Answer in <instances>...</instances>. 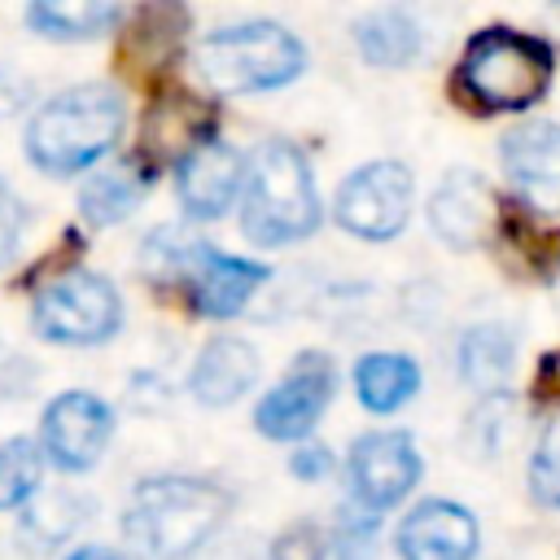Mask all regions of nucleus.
Segmentation results:
<instances>
[{
  "mask_svg": "<svg viewBox=\"0 0 560 560\" xmlns=\"http://www.w3.org/2000/svg\"><path fill=\"white\" fill-rule=\"evenodd\" d=\"M512 359H516V341H512V332L503 324L486 319V324L464 328V337H459V376L472 389L494 394L508 381Z\"/></svg>",
  "mask_w": 560,
  "mask_h": 560,
  "instance_id": "nucleus-23",
  "label": "nucleus"
},
{
  "mask_svg": "<svg viewBox=\"0 0 560 560\" xmlns=\"http://www.w3.org/2000/svg\"><path fill=\"white\" fill-rule=\"evenodd\" d=\"M529 490L538 503L560 508V416L547 420V429L529 455Z\"/></svg>",
  "mask_w": 560,
  "mask_h": 560,
  "instance_id": "nucleus-25",
  "label": "nucleus"
},
{
  "mask_svg": "<svg viewBox=\"0 0 560 560\" xmlns=\"http://www.w3.org/2000/svg\"><path fill=\"white\" fill-rule=\"evenodd\" d=\"M66 560H122V556L109 551V547H74Z\"/></svg>",
  "mask_w": 560,
  "mask_h": 560,
  "instance_id": "nucleus-31",
  "label": "nucleus"
},
{
  "mask_svg": "<svg viewBox=\"0 0 560 560\" xmlns=\"http://www.w3.org/2000/svg\"><path fill=\"white\" fill-rule=\"evenodd\" d=\"M411 197H416V179L402 162L394 158H376L354 166L341 184H337V201L332 214L350 236L363 241H389L407 228L411 219Z\"/></svg>",
  "mask_w": 560,
  "mask_h": 560,
  "instance_id": "nucleus-7",
  "label": "nucleus"
},
{
  "mask_svg": "<svg viewBox=\"0 0 560 560\" xmlns=\"http://www.w3.org/2000/svg\"><path fill=\"white\" fill-rule=\"evenodd\" d=\"M192 70L219 96L271 92L306 70V44L289 26L254 18L201 35L192 44Z\"/></svg>",
  "mask_w": 560,
  "mask_h": 560,
  "instance_id": "nucleus-4",
  "label": "nucleus"
},
{
  "mask_svg": "<svg viewBox=\"0 0 560 560\" xmlns=\"http://www.w3.org/2000/svg\"><path fill=\"white\" fill-rule=\"evenodd\" d=\"M127 127V101L114 83H74L26 118V162L52 179L96 166Z\"/></svg>",
  "mask_w": 560,
  "mask_h": 560,
  "instance_id": "nucleus-2",
  "label": "nucleus"
},
{
  "mask_svg": "<svg viewBox=\"0 0 560 560\" xmlns=\"http://www.w3.org/2000/svg\"><path fill=\"white\" fill-rule=\"evenodd\" d=\"M236 499L219 481L158 472L136 481L122 508V538L136 560H188L232 516Z\"/></svg>",
  "mask_w": 560,
  "mask_h": 560,
  "instance_id": "nucleus-1",
  "label": "nucleus"
},
{
  "mask_svg": "<svg viewBox=\"0 0 560 560\" xmlns=\"http://www.w3.org/2000/svg\"><path fill=\"white\" fill-rule=\"evenodd\" d=\"M350 35H354L359 57L368 66H381V70L411 66L420 57V48H424V31L402 9H372L350 26Z\"/></svg>",
  "mask_w": 560,
  "mask_h": 560,
  "instance_id": "nucleus-20",
  "label": "nucleus"
},
{
  "mask_svg": "<svg viewBox=\"0 0 560 560\" xmlns=\"http://www.w3.org/2000/svg\"><path fill=\"white\" fill-rule=\"evenodd\" d=\"M328 556V534L319 529V521H293L284 525L271 547H267V560H324Z\"/></svg>",
  "mask_w": 560,
  "mask_h": 560,
  "instance_id": "nucleus-26",
  "label": "nucleus"
},
{
  "mask_svg": "<svg viewBox=\"0 0 560 560\" xmlns=\"http://www.w3.org/2000/svg\"><path fill=\"white\" fill-rule=\"evenodd\" d=\"M267 280H271L267 262L236 258V254H223L214 245H201V254L192 262V276H188V306L201 319H232V315L245 311V302Z\"/></svg>",
  "mask_w": 560,
  "mask_h": 560,
  "instance_id": "nucleus-15",
  "label": "nucleus"
},
{
  "mask_svg": "<svg viewBox=\"0 0 560 560\" xmlns=\"http://www.w3.org/2000/svg\"><path fill=\"white\" fill-rule=\"evenodd\" d=\"M122 22V4L109 0H35L26 4V26L44 39H96Z\"/></svg>",
  "mask_w": 560,
  "mask_h": 560,
  "instance_id": "nucleus-22",
  "label": "nucleus"
},
{
  "mask_svg": "<svg viewBox=\"0 0 560 560\" xmlns=\"http://www.w3.org/2000/svg\"><path fill=\"white\" fill-rule=\"evenodd\" d=\"M153 179H158V171L144 166L136 153H127V158H118V162H109V166H101V171H92L83 179V188H79V214L92 228H114V223H122L149 197Z\"/></svg>",
  "mask_w": 560,
  "mask_h": 560,
  "instance_id": "nucleus-19",
  "label": "nucleus"
},
{
  "mask_svg": "<svg viewBox=\"0 0 560 560\" xmlns=\"http://www.w3.org/2000/svg\"><path fill=\"white\" fill-rule=\"evenodd\" d=\"M319 188L306 153L293 140H262L245 158L241 188V232L262 249L306 241L319 228Z\"/></svg>",
  "mask_w": 560,
  "mask_h": 560,
  "instance_id": "nucleus-3",
  "label": "nucleus"
},
{
  "mask_svg": "<svg viewBox=\"0 0 560 560\" xmlns=\"http://www.w3.org/2000/svg\"><path fill=\"white\" fill-rule=\"evenodd\" d=\"M114 438V407L92 389H66L44 407L39 451L61 472H88Z\"/></svg>",
  "mask_w": 560,
  "mask_h": 560,
  "instance_id": "nucleus-10",
  "label": "nucleus"
},
{
  "mask_svg": "<svg viewBox=\"0 0 560 560\" xmlns=\"http://www.w3.org/2000/svg\"><path fill=\"white\" fill-rule=\"evenodd\" d=\"M39 499V494H35ZM88 516V503L83 499H70V494H48V499H39L31 512H26V525L35 529V525H52L48 534L57 538V534H66V529H79V521Z\"/></svg>",
  "mask_w": 560,
  "mask_h": 560,
  "instance_id": "nucleus-28",
  "label": "nucleus"
},
{
  "mask_svg": "<svg viewBox=\"0 0 560 560\" xmlns=\"http://www.w3.org/2000/svg\"><path fill=\"white\" fill-rule=\"evenodd\" d=\"M429 228L451 249H477L499 228V197L481 171L455 166L429 197Z\"/></svg>",
  "mask_w": 560,
  "mask_h": 560,
  "instance_id": "nucleus-12",
  "label": "nucleus"
},
{
  "mask_svg": "<svg viewBox=\"0 0 560 560\" xmlns=\"http://www.w3.org/2000/svg\"><path fill=\"white\" fill-rule=\"evenodd\" d=\"M39 477H44V451L35 438L0 442V512L26 508L39 494Z\"/></svg>",
  "mask_w": 560,
  "mask_h": 560,
  "instance_id": "nucleus-24",
  "label": "nucleus"
},
{
  "mask_svg": "<svg viewBox=\"0 0 560 560\" xmlns=\"http://www.w3.org/2000/svg\"><path fill=\"white\" fill-rule=\"evenodd\" d=\"M26 201L13 192L9 179H0V267L13 262L18 245H22V232H26Z\"/></svg>",
  "mask_w": 560,
  "mask_h": 560,
  "instance_id": "nucleus-29",
  "label": "nucleus"
},
{
  "mask_svg": "<svg viewBox=\"0 0 560 560\" xmlns=\"http://www.w3.org/2000/svg\"><path fill=\"white\" fill-rule=\"evenodd\" d=\"M337 394V368L324 350H302L284 376L258 398L254 429L271 442H302Z\"/></svg>",
  "mask_w": 560,
  "mask_h": 560,
  "instance_id": "nucleus-8",
  "label": "nucleus"
},
{
  "mask_svg": "<svg viewBox=\"0 0 560 560\" xmlns=\"http://www.w3.org/2000/svg\"><path fill=\"white\" fill-rule=\"evenodd\" d=\"M262 376V359L258 350L245 341V337H210L197 359H192V372H188V389L197 402L206 407H232L236 398H245Z\"/></svg>",
  "mask_w": 560,
  "mask_h": 560,
  "instance_id": "nucleus-18",
  "label": "nucleus"
},
{
  "mask_svg": "<svg viewBox=\"0 0 560 560\" xmlns=\"http://www.w3.org/2000/svg\"><path fill=\"white\" fill-rule=\"evenodd\" d=\"M214 105L184 92V88H166L149 101V109L140 114V136H136V158L153 171L162 166H179L192 149L214 140Z\"/></svg>",
  "mask_w": 560,
  "mask_h": 560,
  "instance_id": "nucleus-11",
  "label": "nucleus"
},
{
  "mask_svg": "<svg viewBox=\"0 0 560 560\" xmlns=\"http://www.w3.org/2000/svg\"><path fill=\"white\" fill-rule=\"evenodd\" d=\"M499 162L529 206L538 210L560 206V122L534 118L512 127L499 144Z\"/></svg>",
  "mask_w": 560,
  "mask_h": 560,
  "instance_id": "nucleus-16",
  "label": "nucleus"
},
{
  "mask_svg": "<svg viewBox=\"0 0 560 560\" xmlns=\"http://www.w3.org/2000/svg\"><path fill=\"white\" fill-rule=\"evenodd\" d=\"M354 394L368 411L389 416L402 402H411L420 394V363L411 354H394V350H372L354 363Z\"/></svg>",
  "mask_w": 560,
  "mask_h": 560,
  "instance_id": "nucleus-21",
  "label": "nucleus"
},
{
  "mask_svg": "<svg viewBox=\"0 0 560 560\" xmlns=\"http://www.w3.org/2000/svg\"><path fill=\"white\" fill-rule=\"evenodd\" d=\"M332 556L337 560H376V516L363 508H346Z\"/></svg>",
  "mask_w": 560,
  "mask_h": 560,
  "instance_id": "nucleus-27",
  "label": "nucleus"
},
{
  "mask_svg": "<svg viewBox=\"0 0 560 560\" xmlns=\"http://www.w3.org/2000/svg\"><path fill=\"white\" fill-rule=\"evenodd\" d=\"M122 324V293L109 276L66 267L35 289L31 328L57 346H101Z\"/></svg>",
  "mask_w": 560,
  "mask_h": 560,
  "instance_id": "nucleus-6",
  "label": "nucleus"
},
{
  "mask_svg": "<svg viewBox=\"0 0 560 560\" xmlns=\"http://www.w3.org/2000/svg\"><path fill=\"white\" fill-rule=\"evenodd\" d=\"M245 188V153L232 149L228 140H210L201 149H192L179 166H175V192L188 219L206 223L232 210V201Z\"/></svg>",
  "mask_w": 560,
  "mask_h": 560,
  "instance_id": "nucleus-13",
  "label": "nucleus"
},
{
  "mask_svg": "<svg viewBox=\"0 0 560 560\" xmlns=\"http://www.w3.org/2000/svg\"><path fill=\"white\" fill-rule=\"evenodd\" d=\"M420 472H424L420 451H416L411 433H402V429H372L350 442V455H346L350 499H354V508H363L372 516L398 508L416 490Z\"/></svg>",
  "mask_w": 560,
  "mask_h": 560,
  "instance_id": "nucleus-9",
  "label": "nucleus"
},
{
  "mask_svg": "<svg viewBox=\"0 0 560 560\" xmlns=\"http://www.w3.org/2000/svg\"><path fill=\"white\" fill-rule=\"evenodd\" d=\"M328 468H332V451H328L324 442H302V446L289 455V472H293L298 481H319V477H328Z\"/></svg>",
  "mask_w": 560,
  "mask_h": 560,
  "instance_id": "nucleus-30",
  "label": "nucleus"
},
{
  "mask_svg": "<svg viewBox=\"0 0 560 560\" xmlns=\"http://www.w3.org/2000/svg\"><path fill=\"white\" fill-rule=\"evenodd\" d=\"M477 516L451 499L416 503L398 525V556L402 560H472L477 556Z\"/></svg>",
  "mask_w": 560,
  "mask_h": 560,
  "instance_id": "nucleus-14",
  "label": "nucleus"
},
{
  "mask_svg": "<svg viewBox=\"0 0 560 560\" xmlns=\"http://www.w3.org/2000/svg\"><path fill=\"white\" fill-rule=\"evenodd\" d=\"M551 48L525 31L486 26L468 39L459 66H455V92L486 109H529L551 88Z\"/></svg>",
  "mask_w": 560,
  "mask_h": 560,
  "instance_id": "nucleus-5",
  "label": "nucleus"
},
{
  "mask_svg": "<svg viewBox=\"0 0 560 560\" xmlns=\"http://www.w3.org/2000/svg\"><path fill=\"white\" fill-rule=\"evenodd\" d=\"M184 26H188V9H179V4L122 9V22H118V66L131 79L162 74L179 57Z\"/></svg>",
  "mask_w": 560,
  "mask_h": 560,
  "instance_id": "nucleus-17",
  "label": "nucleus"
}]
</instances>
